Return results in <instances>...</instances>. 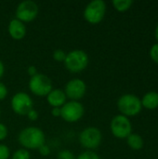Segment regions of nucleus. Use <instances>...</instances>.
Here are the masks:
<instances>
[{"label": "nucleus", "mask_w": 158, "mask_h": 159, "mask_svg": "<svg viewBox=\"0 0 158 159\" xmlns=\"http://www.w3.org/2000/svg\"><path fill=\"white\" fill-rule=\"evenodd\" d=\"M127 142L128 144L134 150H140L142 148L143 146V140L142 138L136 133H130L128 137H127Z\"/></svg>", "instance_id": "2eb2a0df"}, {"label": "nucleus", "mask_w": 158, "mask_h": 159, "mask_svg": "<svg viewBox=\"0 0 158 159\" xmlns=\"http://www.w3.org/2000/svg\"><path fill=\"white\" fill-rule=\"evenodd\" d=\"M7 134H8V130L7 126L3 123H0V142L4 141L7 137Z\"/></svg>", "instance_id": "b1692460"}, {"label": "nucleus", "mask_w": 158, "mask_h": 159, "mask_svg": "<svg viewBox=\"0 0 158 159\" xmlns=\"http://www.w3.org/2000/svg\"><path fill=\"white\" fill-rule=\"evenodd\" d=\"M76 159H101L99 157V155L97 153H95L94 151H89V150H86L83 153H81Z\"/></svg>", "instance_id": "6ab92c4d"}, {"label": "nucleus", "mask_w": 158, "mask_h": 159, "mask_svg": "<svg viewBox=\"0 0 158 159\" xmlns=\"http://www.w3.org/2000/svg\"><path fill=\"white\" fill-rule=\"evenodd\" d=\"M111 131L116 138H127L131 133V123L129 119L123 116L117 115L111 121Z\"/></svg>", "instance_id": "9b49d317"}, {"label": "nucleus", "mask_w": 158, "mask_h": 159, "mask_svg": "<svg viewBox=\"0 0 158 159\" xmlns=\"http://www.w3.org/2000/svg\"><path fill=\"white\" fill-rule=\"evenodd\" d=\"M28 88L34 95L38 97H46L53 89L51 79L41 73L30 77Z\"/></svg>", "instance_id": "7ed1b4c3"}, {"label": "nucleus", "mask_w": 158, "mask_h": 159, "mask_svg": "<svg viewBox=\"0 0 158 159\" xmlns=\"http://www.w3.org/2000/svg\"><path fill=\"white\" fill-rule=\"evenodd\" d=\"M117 106L119 111L123 116H135L139 114L142 110V101L134 94H125L122 95L117 102Z\"/></svg>", "instance_id": "423d86ee"}, {"label": "nucleus", "mask_w": 158, "mask_h": 159, "mask_svg": "<svg viewBox=\"0 0 158 159\" xmlns=\"http://www.w3.org/2000/svg\"><path fill=\"white\" fill-rule=\"evenodd\" d=\"M150 55H151V58L155 61L158 62V43L152 46V48L150 49Z\"/></svg>", "instance_id": "5701e85b"}, {"label": "nucleus", "mask_w": 158, "mask_h": 159, "mask_svg": "<svg viewBox=\"0 0 158 159\" xmlns=\"http://www.w3.org/2000/svg\"><path fill=\"white\" fill-rule=\"evenodd\" d=\"M38 152L42 157H48L50 155V153H51V150H50V147L47 144L44 143L43 145H41L38 148Z\"/></svg>", "instance_id": "4be33fe9"}, {"label": "nucleus", "mask_w": 158, "mask_h": 159, "mask_svg": "<svg viewBox=\"0 0 158 159\" xmlns=\"http://www.w3.org/2000/svg\"><path fill=\"white\" fill-rule=\"evenodd\" d=\"M61 108H59V107H54V108L51 109V115H52L54 117H60V116H61Z\"/></svg>", "instance_id": "cd10ccee"}, {"label": "nucleus", "mask_w": 158, "mask_h": 159, "mask_svg": "<svg viewBox=\"0 0 158 159\" xmlns=\"http://www.w3.org/2000/svg\"><path fill=\"white\" fill-rule=\"evenodd\" d=\"M142 104L148 109H155L158 106V92H147L142 100Z\"/></svg>", "instance_id": "4468645a"}, {"label": "nucleus", "mask_w": 158, "mask_h": 159, "mask_svg": "<svg viewBox=\"0 0 158 159\" xmlns=\"http://www.w3.org/2000/svg\"><path fill=\"white\" fill-rule=\"evenodd\" d=\"M66 55H67V53L64 50H62L61 48H58V49H55L53 51L52 57H53V59L56 61H58V62H63L65 61Z\"/></svg>", "instance_id": "a211bd4d"}, {"label": "nucleus", "mask_w": 158, "mask_h": 159, "mask_svg": "<svg viewBox=\"0 0 158 159\" xmlns=\"http://www.w3.org/2000/svg\"><path fill=\"white\" fill-rule=\"evenodd\" d=\"M7 32L10 37L14 40H21L26 35V26L25 23L14 18L8 22Z\"/></svg>", "instance_id": "f8f14e48"}, {"label": "nucleus", "mask_w": 158, "mask_h": 159, "mask_svg": "<svg viewBox=\"0 0 158 159\" xmlns=\"http://www.w3.org/2000/svg\"><path fill=\"white\" fill-rule=\"evenodd\" d=\"M89 62L88 55L82 49H74L67 53L63 61L65 68L71 73H80L84 71Z\"/></svg>", "instance_id": "f03ea898"}, {"label": "nucleus", "mask_w": 158, "mask_h": 159, "mask_svg": "<svg viewBox=\"0 0 158 159\" xmlns=\"http://www.w3.org/2000/svg\"><path fill=\"white\" fill-rule=\"evenodd\" d=\"M61 117L64 121L68 123H74L83 117L85 114V108L80 102L70 101L66 102L65 104L61 107Z\"/></svg>", "instance_id": "0eeeda50"}, {"label": "nucleus", "mask_w": 158, "mask_h": 159, "mask_svg": "<svg viewBox=\"0 0 158 159\" xmlns=\"http://www.w3.org/2000/svg\"><path fill=\"white\" fill-rule=\"evenodd\" d=\"M63 91L70 101L79 102V100L84 98L87 92V85L85 81L80 78H73L66 83Z\"/></svg>", "instance_id": "9d476101"}, {"label": "nucleus", "mask_w": 158, "mask_h": 159, "mask_svg": "<svg viewBox=\"0 0 158 159\" xmlns=\"http://www.w3.org/2000/svg\"><path fill=\"white\" fill-rule=\"evenodd\" d=\"M10 157V150L7 145L0 143V159H8Z\"/></svg>", "instance_id": "412c9836"}, {"label": "nucleus", "mask_w": 158, "mask_h": 159, "mask_svg": "<svg viewBox=\"0 0 158 159\" xmlns=\"http://www.w3.org/2000/svg\"><path fill=\"white\" fill-rule=\"evenodd\" d=\"M46 97H47V101L48 104L52 108H54V107L61 108L67 102V97H66L64 91L60 89H53Z\"/></svg>", "instance_id": "ddd939ff"}, {"label": "nucleus", "mask_w": 158, "mask_h": 159, "mask_svg": "<svg viewBox=\"0 0 158 159\" xmlns=\"http://www.w3.org/2000/svg\"><path fill=\"white\" fill-rule=\"evenodd\" d=\"M26 116L28 117L29 120H31V121H35V120L38 118V113H37V111H36L35 109L33 108V109L26 115Z\"/></svg>", "instance_id": "a878e982"}, {"label": "nucleus", "mask_w": 158, "mask_h": 159, "mask_svg": "<svg viewBox=\"0 0 158 159\" xmlns=\"http://www.w3.org/2000/svg\"><path fill=\"white\" fill-rule=\"evenodd\" d=\"M79 143L87 150L92 151L100 146L102 140L101 130L95 127H88L79 133Z\"/></svg>", "instance_id": "39448f33"}, {"label": "nucleus", "mask_w": 158, "mask_h": 159, "mask_svg": "<svg viewBox=\"0 0 158 159\" xmlns=\"http://www.w3.org/2000/svg\"><path fill=\"white\" fill-rule=\"evenodd\" d=\"M18 141L23 149L38 150L41 145L46 143V135L39 128L27 127L19 133Z\"/></svg>", "instance_id": "f257e3e1"}, {"label": "nucleus", "mask_w": 158, "mask_h": 159, "mask_svg": "<svg viewBox=\"0 0 158 159\" xmlns=\"http://www.w3.org/2000/svg\"><path fill=\"white\" fill-rule=\"evenodd\" d=\"M133 1L132 0H114L113 5L115 8L118 11H125L130 7L132 5Z\"/></svg>", "instance_id": "dca6fc26"}, {"label": "nucleus", "mask_w": 158, "mask_h": 159, "mask_svg": "<svg viewBox=\"0 0 158 159\" xmlns=\"http://www.w3.org/2000/svg\"><path fill=\"white\" fill-rule=\"evenodd\" d=\"M39 7L37 4L32 0H25L20 2L16 7V19L25 22L33 21L38 15Z\"/></svg>", "instance_id": "1a4fd4ad"}, {"label": "nucleus", "mask_w": 158, "mask_h": 159, "mask_svg": "<svg viewBox=\"0 0 158 159\" xmlns=\"http://www.w3.org/2000/svg\"><path fill=\"white\" fill-rule=\"evenodd\" d=\"M10 104L13 112L19 116H26L34 108V102L31 96L21 91L12 96Z\"/></svg>", "instance_id": "6e6552de"}, {"label": "nucleus", "mask_w": 158, "mask_h": 159, "mask_svg": "<svg viewBox=\"0 0 158 159\" xmlns=\"http://www.w3.org/2000/svg\"><path fill=\"white\" fill-rule=\"evenodd\" d=\"M0 115H1V109H0Z\"/></svg>", "instance_id": "7c9ffc66"}, {"label": "nucleus", "mask_w": 158, "mask_h": 159, "mask_svg": "<svg viewBox=\"0 0 158 159\" xmlns=\"http://www.w3.org/2000/svg\"><path fill=\"white\" fill-rule=\"evenodd\" d=\"M57 159H76L75 156L74 155L73 152H71L70 150H61L58 153L57 155Z\"/></svg>", "instance_id": "aec40b11"}, {"label": "nucleus", "mask_w": 158, "mask_h": 159, "mask_svg": "<svg viewBox=\"0 0 158 159\" xmlns=\"http://www.w3.org/2000/svg\"><path fill=\"white\" fill-rule=\"evenodd\" d=\"M11 159H31V156L28 150L21 148L13 153Z\"/></svg>", "instance_id": "f3484780"}, {"label": "nucleus", "mask_w": 158, "mask_h": 159, "mask_svg": "<svg viewBox=\"0 0 158 159\" xmlns=\"http://www.w3.org/2000/svg\"><path fill=\"white\" fill-rule=\"evenodd\" d=\"M156 39L158 40V24L157 26H156Z\"/></svg>", "instance_id": "c756f323"}, {"label": "nucleus", "mask_w": 158, "mask_h": 159, "mask_svg": "<svg viewBox=\"0 0 158 159\" xmlns=\"http://www.w3.org/2000/svg\"><path fill=\"white\" fill-rule=\"evenodd\" d=\"M27 74L29 75V76H30V77H32V76H34V75H37V74H38V72H37L36 67H35L34 65H30V66L27 68Z\"/></svg>", "instance_id": "bb28decb"}, {"label": "nucleus", "mask_w": 158, "mask_h": 159, "mask_svg": "<svg viewBox=\"0 0 158 159\" xmlns=\"http://www.w3.org/2000/svg\"><path fill=\"white\" fill-rule=\"evenodd\" d=\"M4 74H5V65H4L3 61L0 60V78H2Z\"/></svg>", "instance_id": "c85d7f7f"}, {"label": "nucleus", "mask_w": 158, "mask_h": 159, "mask_svg": "<svg viewBox=\"0 0 158 159\" xmlns=\"http://www.w3.org/2000/svg\"><path fill=\"white\" fill-rule=\"evenodd\" d=\"M106 12V4L102 0H93L89 2L84 9V18L90 24L100 23Z\"/></svg>", "instance_id": "20e7f679"}, {"label": "nucleus", "mask_w": 158, "mask_h": 159, "mask_svg": "<svg viewBox=\"0 0 158 159\" xmlns=\"http://www.w3.org/2000/svg\"><path fill=\"white\" fill-rule=\"evenodd\" d=\"M7 93H8V90H7V86L0 81V101L5 100L7 96Z\"/></svg>", "instance_id": "393cba45"}]
</instances>
